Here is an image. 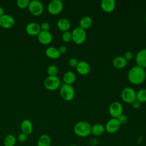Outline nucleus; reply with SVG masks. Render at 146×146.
<instances>
[{"mask_svg":"<svg viewBox=\"0 0 146 146\" xmlns=\"http://www.w3.org/2000/svg\"><path fill=\"white\" fill-rule=\"evenodd\" d=\"M146 78L145 69L136 65L132 67L128 72V79L131 83L139 85L144 82Z\"/></svg>","mask_w":146,"mask_h":146,"instance_id":"obj_1","label":"nucleus"},{"mask_svg":"<svg viewBox=\"0 0 146 146\" xmlns=\"http://www.w3.org/2000/svg\"><path fill=\"white\" fill-rule=\"evenodd\" d=\"M91 125L86 121H80L75 124L74 132L76 135L81 137H86L91 134Z\"/></svg>","mask_w":146,"mask_h":146,"instance_id":"obj_2","label":"nucleus"},{"mask_svg":"<svg viewBox=\"0 0 146 146\" xmlns=\"http://www.w3.org/2000/svg\"><path fill=\"white\" fill-rule=\"evenodd\" d=\"M72 40L76 44H81L83 43L87 37L86 30L80 27L74 29L71 32Z\"/></svg>","mask_w":146,"mask_h":146,"instance_id":"obj_3","label":"nucleus"},{"mask_svg":"<svg viewBox=\"0 0 146 146\" xmlns=\"http://www.w3.org/2000/svg\"><path fill=\"white\" fill-rule=\"evenodd\" d=\"M60 95L63 100L71 101L75 96V90L72 85L64 83L60 87Z\"/></svg>","mask_w":146,"mask_h":146,"instance_id":"obj_4","label":"nucleus"},{"mask_svg":"<svg viewBox=\"0 0 146 146\" xmlns=\"http://www.w3.org/2000/svg\"><path fill=\"white\" fill-rule=\"evenodd\" d=\"M43 84L46 89L54 91L59 87L60 80L57 76H48L44 79Z\"/></svg>","mask_w":146,"mask_h":146,"instance_id":"obj_5","label":"nucleus"},{"mask_svg":"<svg viewBox=\"0 0 146 146\" xmlns=\"http://www.w3.org/2000/svg\"><path fill=\"white\" fill-rule=\"evenodd\" d=\"M28 8L30 13L34 16L40 15L43 11V4L38 0H33L30 1Z\"/></svg>","mask_w":146,"mask_h":146,"instance_id":"obj_6","label":"nucleus"},{"mask_svg":"<svg viewBox=\"0 0 146 146\" xmlns=\"http://www.w3.org/2000/svg\"><path fill=\"white\" fill-rule=\"evenodd\" d=\"M123 100L127 103H132L136 100V92L131 87H125L123 89L121 94Z\"/></svg>","mask_w":146,"mask_h":146,"instance_id":"obj_7","label":"nucleus"},{"mask_svg":"<svg viewBox=\"0 0 146 146\" xmlns=\"http://www.w3.org/2000/svg\"><path fill=\"white\" fill-rule=\"evenodd\" d=\"M63 9V5L60 0H52L47 6V10L52 15L59 14Z\"/></svg>","mask_w":146,"mask_h":146,"instance_id":"obj_8","label":"nucleus"},{"mask_svg":"<svg viewBox=\"0 0 146 146\" xmlns=\"http://www.w3.org/2000/svg\"><path fill=\"white\" fill-rule=\"evenodd\" d=\"M123 106L119 102H114L110 105L109 113L112 118L117 119L123 114Z\"/></svg>","mask_w":146,"mask_h":146,"instance_id":"obj_9","label":"nucleus"},{"mask_svg":"<svg viewBox=\"0 0 146 146\" xmlns=\"http://www.w3.org/2000/svg\"><path fill=\"white\" fill-rule=\"evenodd\" d=\"M121 124L118 121L117 119L112 118L110 119L106 123L105 127V131L109 133H114L116 132L120 128Z\"/></svg>","mask_w":146,"mask_h":146,"instance_id":"obj_10","label":"nucleus"},{"mask_svg":"<svg viewBox=\"0 0 146 146\" xmlns=\"http://www.w3.org/2000/svg\"><path fill=\"white\" fill-rule=\"evenodd\" d=\"M15 23L14 18L9 15L4 14L0 17V26L5 29L12 27Z\"/></svg>","mask_w":146,"mask_h":146,"instance_id":"obj_11","label":"nucleus"},{"mask_svg":"<svg viewBox=\"0 0 146 146\" xmlns=\"http://www.w3.org/2000/svg\"><path fill=\"white\" fill-rule=\"evenodd\" d=\"M135 59L137 66L143 68H146V48L139 50L136 55Z\"/></svg>","mask_w":146,"mask_h":146,"instance_id":"obj_12","label":"nucleus"},{"mask_svg":"<svg viewBox=\"0 0 146 146\" xmlns=\"http://www.w3.org/2000/svg\"><path fill=\"white\" fill-rule=\"evenodd\" d=\"M38 39L43 44H48L52 40V36L49 31H40L38 35Z\"/></svg>","mask_w":146,"mask_h":146,"instance_id":"obj_13","label":"nucleus"},{"mask_svg":"<svg viewBox=\"0 0 146 146\" xmlns=\"http://www.w3.org/2000/svg\"><path fill=\"white\" fill-rule=\"evenodd\" d=\"M77 72L82 75H86L89 74L91 67L88 63L86 61H80L76 67Z\"/></svg>","mask_w":146,"mask_h":146,"instance_id":"obj_14","label":"nucleus"},{"mask_svg":"<svg viewBox=\"0 0 146 146\" xmlns=\"http://www.w3.org/2000/svg\"><path fill=\"white\" fill-rule=\"evenodd\" d=\"M26 33L30 35H36L41 31L40 25L36 22L29 23L26 27Z\"/></svg>","mask_w":146,"mask_h":146,"instance_id":"obj_15","label":"nucleus"},{"mask_svg":"<svg viewBox=\"0 0 146 146\" xmlns=\"http://www.w3.org/2000/svg\"><path fill=\"white\" fill-rule=\"evenodd\" d=\"M115 0H103L100 3L102 9L107 13L112 12L115 8Z\"/></svg>","mask_w":146,"mask_h":146,"instance_id":"obj_16","label":"nucleus"},{"mask_svg":"<svg viewBox=\"0 0 146 146\" xmlns=\"http://www.w3.org/2000/svg\"><path fill=\"white\" fill-rule=\"evenodd\" d=\"M21 128L22 132L29 135L33 132V126L31 121L28 119L23 120L21 124Z\"/></svg>","mask_w":146,"mask_h":146,"instance_id":"obj_17","label":"nucleus"},{"mask_svg":"<svg viewBox=\"0 0 146 146\" xmlns=\"http://www.w3.org/2000/svg\"><path fill=\"white\" fill-rule=\"evenodd\" d=\"M57 27L62 31L65 32L68 31L71 27V23L70 21L65 18H60L57 22Z\"/></svg>","mask_w":146,"mask_h":146,"instance_id":"obj_18","label":"nucleus"},{"mask_svg":"<svg viewBox=\"0 0 146 146\" xmlns=\"http://www.w3.org/2000/svg\"><path fill=\"white\" fill-rule=\"evenodd\" d=\"M127 60L122 56H117L115 57L112 61L113 66L118 69L124 68L127 64Z\"/></svg>","mask_w":146,"mask_h":146,"instance_id":"obj_19","label":"nucleus"},{"mask_svg":"<svg viewBox=\"0 0 146 146\" xmlns=\"http://www.w3.org/2000/svg\"><path fill=\"white\" fill-rule=\"evenodd\" d=\"M105 127L101 123H96L92 126H91V133L94 136H99L104 132Z\"/></svg>","mask_w":146,"mask_h":146,"instance_id":"obj_20","label":"nucleus"},{"mask_svg":"<svg viewBox=\"0 0 146 146\" xmlns=\"http://www.w3.org/2000/svg\"><path fill=\"white\" fill-rule=\"evenodd\" d=\"M46 55L50 59H56L59 58L60 53L58 48L55 47H49L46 50Z\"/></svg>","mask_w":146,"mask_h":146,"instance_id":"obj_21","label":"nucleus"},{"mask_svg":"<svg viewBox=\"0 0 146 146\" xmlns=\"http://www.w3.org/2000/svg\"><path fill=\"white\" fill-rule=\"evenodd\" d=\"M92 24V19L89 16L83 17L79 21V27L84 30L89 29Z\"/></svg>","mask_w":146,"mask_h":146,"instance_id":"obj_22","label":"nucleus"},{"mask_svg":"<svg viewBox=\"0 0 146 146\" xmlns=\"http://www.w3.org/2000/svg\"><path fill=\"white\" fill-rule=\"evenodd\" d=\"M51 143V137L47 134L41 135L37 141V146H50Z\"/></svg>","mask_w":146,"mask_h":146,"instance_id":"obj_23","label":"nucleus"},{"mask_svg":"<svg viewBox=\"0 0 146 146\" xmlns=\"http://www.w3.org/2000/svg\"><path fill=\"white\" fill-rule=\"evenodd\" d=\"M75 80L76 75L73 72L71 71L66 72L63 76V80L64 84L71 85L75 82Z\"/></svg>","mask_w":146,"mask_h":146,"instance_id":"obj_24","label":"nucleus"},{"mask_svg":"<svg viewBox=\"0 0 146 146\" xmlns=\"http://www.w3.org/2000/svg\"><path fill=\"white\" fill-rule=\"evenodd\" d=\"M16 143L15 137L13 134H8L3 140L4 146H15Z\"/></svg>","mask_w":146,"mask_h":146,"instance_id":"obj_25","label":"nucleus"},{"mask_svg":"<svg viewBox=\"0 0 146 146\" xmlns=\"http://www.w3.org/2000/svg\"><path fill=\"white\" fill-rule=\"evenodd\" d=\"M136 100L140 103L146 102V89L143 88L139 90L136 92Z\"/></svg>","mask_w":146,"mask_h":146,"instance_id":"obj_26","label":"nucleus"},{"mask_svg":"<svg viewBox=\"0 0 146 146\" xmlns=\"http://www.w3.org/2000/svg\"><path fill=\"white\" fill-rule=\"evenodd\" d=\"M47 72L49 76H56L58 73V68L55 65H50L48 67Z\"/></svg>","mask_w":146,"mask_h":146,"instance_id":"obj_27","label":"nucleus"},{"mask_svg":"<svg viewBox=\"0 0 146 146\" xmlns=\"http://www.w3.org/2000/svg\"><path fill=\"white\" fill-rule=\"evenodd\" d=\"M62 40L66 43L70 42L72 40V34L71 32L69 31H67L65 32H63L62 36Z\"/></svg>","mask_w":146,"mask_h":146,"instance_id":"obj_28","label":"nucleus"},{"mask_svg":"<svg viewBox=\"0 0 146 146\" xmlns=\"http://www.w3.org/2000/svg\"><path fill=\"white\" fill-rule=\"evenodd\" d=\"M30 3L29 0H18L17 1V5L21 9H25L29 6Z\"/></svg>","mask_w":146,"mask_h":146,"instance_id":"obj_29","label":"nucleus"},{"mask_svg":"<svg viewBox=\"0 0 146 146\" xmlns=\"http://www.w3.org/2000/svg\"><path fill=\"white\" fill-rule=\"evenodd\" d=\"M78 60L75 58H71L68 60V64L72 67H76L78 64Z\"/></svg>","mask_w":146,"mask_h":146,"instance_id":"obj_30","label":"nucleus"},{"mask_svg":"<svg viewBox=\"0 0 146 146\" xmlns=\"http://www.w3.org/2000/svg\"><path fill=\"white\" fill-rule=\"evenodd\" d=\"M50 29V25L48 22H43L40 25L41 31H48Z\"/></svg>","mask_w":146,"mask_h":146,"instance_id":"obj_31","label":"nucleus"},{"mask_svg":"<svg viewBox=\"0 0 146 146\" xmlns=\"http://www.w3.org/2000/svg\"><path fill=\"white\" fill-rule=\"evenodd\" d=\"M117 120H118V121H119V123L121 125V124H124L127 121V117L125 115L122 114L121 116H120L117 118Z\"/></svg>","mask_w":146,"mask_h":146,"instance_id":"obj_32","label":"nucleus"},{"mask_svg":"<svg viewBox=\"0 0 146 146\" xmlns=\"http://www.w3.org/2000/svg\"><path fill=\"white\" fill-rule=\"evenodd\" d=\"M123 57L127 60V61L131 60L133 58V54L131 51H126L124 53Z\"/></svg>","mask_w":146,"mask_h":146,"instance_id":"obj_33","label":"nucleus"},{"mask_svg":"<svg viewBox=\"0 0 146 146\" xmlns=\"http://www.w3.org/2000/svg\"><path fill=\"white\" fill-rule=\"evenodd\" d=\"M27 135H26V134H25V133H21L19 135H18V140L20 141V142H22V143H23V142H25L26 140V139H27Z\"/></svg>","mask_w":146,"mask_h":146,"instance_id":"obj_34","label":"nucleus"},{"mask_svg":"<svg viewBox=\"0 0 146 146\" xmlns=\"http://www.w3.org/2000/svg\"><path fill=\"white\" fill-rule=\"evenodd\" d=\"M131 104H132V107L133 108L137 109V108H139L140 107L141 103L139 101H137V100H135Z\"/></svg>","mask_w":146,"mask_h":146,"instance_id":"obj_35","label":"nucleus"},{"mask_svg":"<svg viewBox=\"0 0 146 146\" xmlns=\"http://www.w3.org/2000/svg\"><path fill=\"white\" fill-rule=\"evenodd\" d=\"M58 49H59V51L60 54L66 53L67 50V48L65 46H60V47Z\"/></svg>","mask_w":146,"mask_h":146,"instance_id":"obj_36","label":"nucleus"},{"mask_svg":"<svg viewBox=\"0 0 146 146\" xmlns=\"http://www.w3.org/2000/svg\"><path fill=\"white\" fill-rule=\"evenodd\" d=\"M4 15V10L2 7H0V17Z\"/></svg>","mask_w":146,"mask_h":146,"instance_id":"obj_37","label":"nucleus"},{"mask_svg":"<svg viewBox=\"0 0 146 146\" xmlns=\"http://www.w3.org/2000/svg\"><path fill=\"white\" fill-rule=\"evenodd\" d=\"M70 146H78L76 145H75V144H72V145H70Z\"/></svg>","mask_w":146,"mask_h":146,"instance_id":"obj_38","label":"nucleus"},{"mask_svg":"<svg viewBox=\"0 0 146 146\" xmlns=\"http://www.w3.org/2000/svg\"><path fill=\"white\" fill-rule=\"evenodd\" d=\"M145 76H146V68L145 69Z\"/></svg>","mask_w":146,"mask_h":146,"instance_id":"obj_39","label":"nucleus"},{"mask_svg":"<svg viewBox=\"0 0 146 146\" xmlns=\"http://www.w3.org/2000/svg\"><path fill=\"white\" fill-rule=\"evenodd\" d=\"M145 21H146V16H145Z\"/></svg>","mask_w":146,"mask_h":146,"instance_id":"obj_40","label":"nucleus"}]
</instances>
